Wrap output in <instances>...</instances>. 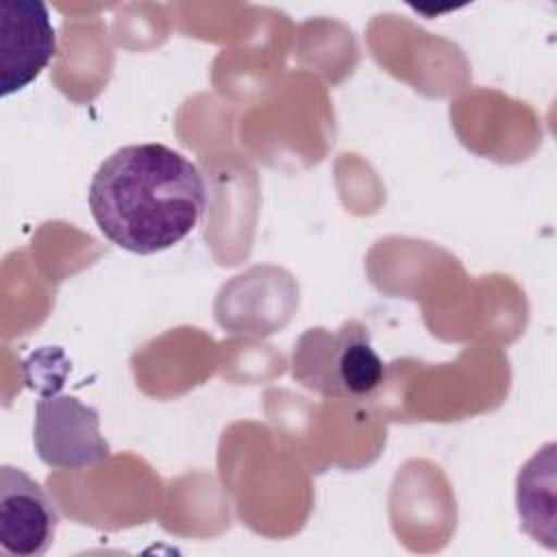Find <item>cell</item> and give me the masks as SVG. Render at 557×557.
<instances>
[{
	"label": "cell",
	"mask_w": 557,
	"mask_h": 557,
	"mask_svg": "<svg viewBox=\"0 0 557 557\" xmlns=\"http://www.w3.org/2000/svg\"><path fill=\"white\" fill-rule=\"evenodd\" d=\"M35 448L59 470H81L104 461L111 450L98 429L96 409L74 396H41L35 407Z\"/></svg>",
	"instance_id": "3957f363"
},
{
	"label": "cell",
	"mask_w": 557,
	"mask_h": 557,
	"mask_svg": "<svg viewBox=\"0 0 557 557\" xmlns=\"http://www.w3.org/2000/svg\"><path fill=\"white\" fill-rule=\"evenodd\" d=\"M292 366L296 381L326 398H363L385 376L383 359L359 322H346L337 331L309 329L294 346Z\"/></svg>",
	"instance_id": "7a4b0ae2"
},
{
	"label": "cell",
	"mask_w": 557,
	"mask_h": 557,
	"mask_svg": "<svg viewBox=\"0 0 557 557\" xmlns=\"http://www.w3.org/2000/svg\"><path fill=\"white\" fill-rule=\"evenodd\" d=\"M57 35L48 7L39 0L0 2V94L28 87L54 59Z\"/></svg>",
	"instance_id": "277c9868"
},
{
	"label": "cell",
	"mask_w": 557,
	"mask_h": 557,
	"mask_svg": "<svg viewBox=\"0 0 557 557\" xmlns=\"http://www.w3.org/2000/svg\"><path fill=\"white\" fill-rule=\"evenodd\" d=\"M87 202L111 244L154 255L196 228L207 209V183L181 152L163 144H131L100 163Z\"/></svg>",
	"instance_id": "6da1fadb"
},
{
	"label": "cell",
	"mask_w": 557,
	"mask_h": 557,
	"mask_svg": "<svg viewBox=\"0 0 557 557\" xmlns=\"http://www.w3.org/2000/svg\"><path fill=\"white\" fill-rule=\"evenodd\" d=\"M59 513L46 490L15 466H0V546L9 555L39 557L52 542Z\"/></svg>",
	"instance_id": "5b68a950"
}]
</instances>
